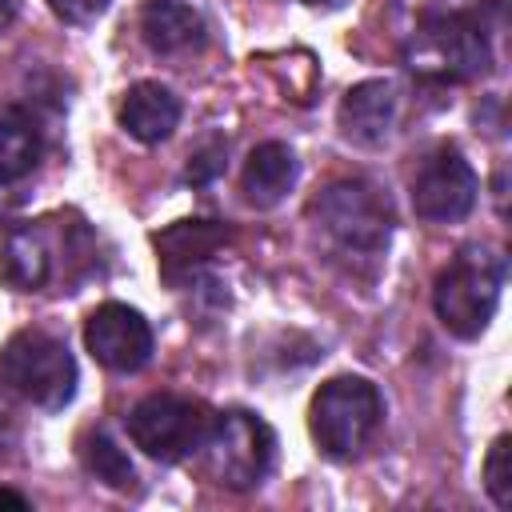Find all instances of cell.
<instances>
[{"instance_id": "cell-21", "label": "cell", "mask_w": 512, "mask_h": 512, "mask_svg": "<svg viewBox=\"0 0 512 512\" xmlns=\"http://www.w3.org/2000/svg\"><path fill=\"white\" fill-rule=\"evenodd\" d=\"M0 508H28V500L20 492H12V488H0Z\"/></svg>"}, {"instance_id": "cell-10", "label": "cell", "mask_w": 512, "mask_h": 512, "mask_svg": "<svg viewBox=\"0 0 512 512\" xmlns=\"http://www.w3.org/2000/svg\"><path fill=\"white\" fill-rule=\"evenodd\" d=\"M152 244H156V264L164 284L180 288L228 244V228L220 220H176L164 232H156Z\"/></svg>"}, {"instance_id": "cell-16", "label": "cell", "mask_w": 512, "mask_h": 512, "mask_svg": "<svg viewBox=\"0 0 512 512\" xmlns=\"http://www.w3.org/2000/svg\"><path fill=\"white\" fill-rule=\"evenodd\" d=\"M44 140L40 124L28 108H4L0 112V180H24L40 164Z\"/></svg>"}, {"instance_id": "cell-14", "label": "cell", "mask_w": 512, "mask_h": 512, "mask_svg": "<svg viewBox=\"0 0 512 512\" xmlns=\"http://www.w3.org/2000/svg\"><path fill=\"white\" fill-rule=\"evenodd\" d=\"M0 280L16 292H36L52 280V244L40 224H20L0 244Z\"/></svg>"}, {"instance_id": "cell-6", "label": "cell", "mask_w": 512, "mask_h": 512, "mask_svg": "<svg viewBox=\"0 0 512 512\" xmlns=\"http://www.w3.org/2000/svg\"><path fill=\"white\" fill-rule=\"evenodd\" d=\"M316 224L324 228V236L352 252V256H380L392 232V208L388 200L364 184V180H336L328 184L316 204H312Z\"/></svg>"}, {"instance_id": "cell-17", "label": "cell", "mask_w": 512, "mask_h": 512, "mask_svg": "<svg viewBox=\"0 0 512 512\" xmlns=\"http://www.w3.org/2000/svg\"><path fill=\"white\" fill-rule=\"evenodd\" d=\"M80 464L92 480L116 488V492H132L136 488V468L124 456V448L104 432V428H88L80 436Z\"/></svg>"}, {"instance_id": "cell-22", "label": "cell", "mask_w": 512, "mask_h": 512, "mask_svg": "<svg viewBox=\"0 0 512 512\" xmlns=\"http://www.w3.org/2000/svg\"><path fill=\"white\" fill-rule=\"evenodd\" d=\"M12 12H16V4H12V0H0V28L12 20Z\"/></svg>"}, {"instance_id": "cell-2", "label": "cell", "mask_w": 512, "mask_h": 512, "mask_svg": "<svg viewBox=\"0 0 512 512\" xmlns=\"http://www.w3.org/2000/svg\"><path fill=\"white\" fill-rule=\"evenodd\" d=\"M492 48L476 12H424L408 40V68L432 80H476L488 72Z\"/></svg>"}, {"instance_id": "cell-5", "label": "cell", "mask_w": 512, "mask_h": 512, "mask_svg": "<svg viewBox=\"0 0 512 512\" xmlns=\"http://www.w3.org/2000/svg\"><path fill=\"white\" fill-rule=\"evenodd\" d=\"M212 420H216V412L200 400L152 392L128 412V436L144 456H152L160 464H176L204 448Z\"/></svg>"}, {"instance_id": "cell-18", "label": "cell", "mask_w": 512, "mask_h": 512, "mask_svg": "<svg viewBox=\"0 0 512 512\" xmlns=\"http://www.w3.org/2000/svg\"><path fill=\"white\" fill-rule=\"evenodd\" d=\"M484 488L500 508H512V436H496L484 456Z\"/></svg>"}, {"instance_id": "cell-15", "label": "cell", "mask_w": 512, "mask_h": 512, "mask_svg": "<svg viewBox=\"0 0 512 512\" xmlns=\"http://www.w3.org/2000/svg\"><path fill=\"white\" fill-rule=\"evenodd\" d=\"M296 152L280 140H268V144H256L248 164H244V176H240V188H244V200L252 208H272L280 204L292 184H296Z\"/></svg>"}, {"instance_id": "cell-12", "label": "cell", "mask_w": 512, "mask_h": 512, "mask_svg": "<svg viewBox=\"0 0 512 512\" xmlns=\"http://www.w3.org/2000/svg\"><path fill=\"white\" fill-rule=\"evenodd\" d=\"M140 32L156 56H192L208 44L204 16L184 0H148L140 12Z\"/></svg>"}, {"instance_id": "cell-19", "label": "cell", "mask_w": 512, "mask_h": 512, "mask_svg": "<svg viewBox=\"0 0 512 512\" xmlns=\"http://www.w3.org/2000/svg\"><path fill=\"white\" fill-rule=\"evenodd\" d=\"M224 156H228V140L212 136L204 148H196V152L188 156L184 180H188V184H208L212 176H220V172H224Z\"/></svg>"}, {"instance_id": "cell-23", "label": "cell", "mask_w": 512, "mask_h": 512, "mask_svg": "<svg viewBox=\"0 0 512 512\" xmlns=\"http://www.w3.org/2000/svg\"><path fill=\"white\" fill-rule=\"evenodd\" d=\"M304 4H320V0H304Z\"/></svg>"}, {"instance_id": "cell-7", "label": "cell", "mask_w": 512, "mask_h": 512, "mask_svg": "<svg viewBox=\"0 0 512 512\" xmlns=\"http://www.w3.org/2000/svg\"><path fill=\"white\" fill-rule=\"evenodd\" d=\"M276 456L272 428L252 412H220L200 448V468L224 488H252L268 476Z\"/></svg>"}, {"instance_id": "cell-4", "label": "cell", "mask_w": 512, "mask_h": 512, "mask_svg": "<svg viewBox=\"0 0 512 512\" xmlns=\"http://www.w3.org/2000/svg\"><path fill=\"white\" fill-rule=\"evenodd\" d=\"M500 288H504V264L484 248H468L436 276L432 308L452 336L476 340L496 316Z\"/></svg>"}, {"instance_id": "cell-11", "label": "cell", "mask_w": 512, "mask_h": 512, "mask_svg": "<svg viewBox=\"0 0 512 512\" xmlns=\"http://www.w3.org/2000/svg\"><path fill=\"white\" fill-rule=\"evenodd\" d=\"M400 116V96L392 80H360L340 100V132L352 144H380L392 136Z\"/></svg>"}, {"instance_id": "cell-13", "label": "cell", "mask_w": 512, "mask_h": 512, "mask_svg": "<svg viewBox=\"0 0 512 512\" xmlns=\"http://www.w3.org/2000/svg\"><path fill=\"white\" fill-rule=\"evenodd\" d=\"M180 124V100L160 80H140L120 100V128L140 144H160Z\"/></svg>"}, {"instance_id": "cell-9", "label": "cell", "mask_w": 512, "mask_h": 512, "mask_svg": "<svg viewBox=\"0 0 512 512\" xmlns=\"http://www.w3.org/2000/svg\"><path fill=\"white\" fill-rule=\"evenodd\" d=\"M84 348L108 372H140L152 360V328L128 304H100L84 320Z\"/></svg>"}, {"instance_id": "cell-8", "label": "cell", "mask_w": 512, "mask_h": 512, "mask_svg": "<svg viewBox=\"0 0 512 512\" xmlns=\"http://www.w3.org/2000/svg\"><path fill=\"white\" fill-rule=\"evenodd\" d=\"M480 180L456 148H436L412 176V208L428 224H456L472 212Z\"/></svg>"}, {"instance_id": "cell-20", "label": "cell", "mask_w": 512, "mask_h": 512, "mask_svg": "<svg viewBox=\"0 0 512 512\" xmlns=\"http://www.w3.org/2000/svg\"><path fill=\"white\" fill-rule=\"evenodd\" d=\"M112 0H48V8L56 12V20L64 24H92L108 12Z\"/></svg>"}, {"instance_id": "cell-3", "label": "cell", "mask_w": 512, "mask_h": 512, "mask_svg": "<svg viewBox=\"0 0 512 512\" xmlns=\"http://www.w3.org/2000/svg\"><path fill=\"white\" fill-rule=\"evenodd\" d=\"M380 416H384V400H380L372 380L336 376V380L320 384V392L312 396L308 432L324 456L348 460V456L368 448L372 432L380 428Z\"/></svg>"}, {"instance_id": "cell-1", "label": "cell", "mask_w": 512, "mask_h": 512, "mask_svg": "<svg viewBox=\"0 0 512 512\" xmlns=\"http://www.w3.org/2000/svg\"><path fill=\"white\" fill-rule=\"evenodd\" d=\"M0 388L32 408H64L76 392V360L52 332L20 328L0 348Z\"/></svg>"}]
</instances>
